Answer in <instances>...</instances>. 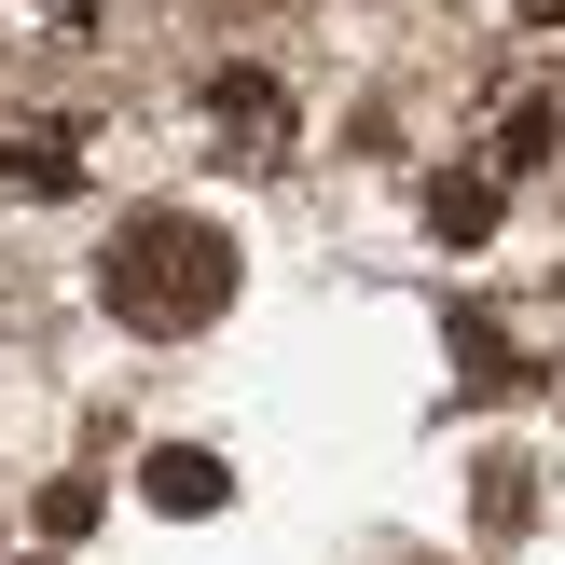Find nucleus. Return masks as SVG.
Wrapping results in <instances>:
<instances>
[{
    "instance_id": "f257e3e1",
    "label": "nucleus",
    "mask_w": 565,
    "mask_h": 565,
    "mask_svg": "<svg viewBox=\"0 0 565 565\" xmlns=\"http://www.w3.org/2000/svg\"><path fill=\"white\" fill-rule=\"evenodd\" d=\"M97 303H110V331H138V345H193V331L235 303V235H221V221H193V207H138V221H110V248H97Z\"/></svg>"
},
{
    "instance_id": "f03ea898",
    "label": "nucleus",
    "mask_w": 565,
    "mask_h": 565,
    "mask_svg": "<svg viewBox=\"0 0 565 565\" xmlns=\"http://www.w3.org/2000/svg\"><path fill=\"white\" fill-rule=\"evenodd\" d=\"M0 180L14 193H70L83 180V125L70 110H0Z\"/></svg>"
},
{
    "instance_id": "7ed1b4c3",
    "label": "nucleus",
    "mask_w": 565,
    "mask_h": 565,
    "mask_svg": "<svg viewBox=\"0 0 565 565\" xmlns=\"http://www.w3.org/2000/svg\"><path fill=\"white\" fill-rule=\"evenodd\" d=\"M441 331H456V386H469V401H511V386H539V359L511 345V318H483V303H456Z\"/></svg>"
},
{
    "instance_id": "20e7f679",
    "label": "nucleus",
    "mask_w": 565,
    "mask_h": 565,
    "mask_svg": "<svg viewBox=\"0 0 565 565\" xmlns=\"http://www.w3.org/2000/svg\"><path fill=\"white\" fill-rule=\"evenodd\" d=\"M497 221H511V180H497V166H441L428 180V235L441 248H483Z\"/></svg>"
},
{
    "instance_id": "39448f33",
    "label": "nucleus",
    "mask_w": 565,
    "mask_h": 565,
    "mask_svg": "<svg viewBox=\"0 0 565 565\" xmlns=\"http://www.w3.org/2000/svg\"><path fill=\"white\" fill-rule=\"evenodd\" d=\"M138 483H152V511L193 524V511H221V497H235V469H221L207 441H152V469H138Z\"/></svg>"
},
{
    "instance_id": "423d86ee",
    "label": "nucleus",
    "mask_w": 565,
    "mask_h": 565,
    "mask_svg": "<svg viewBox=\"0 0 565 565\" xmlns=\"http://www.w3.org/2000/svg\"><path fill=\"white\" fill-rule=\"evenodd\" d=\"M207 125L235 138V152H276V138H290V97H276L263 70H221V83H207Z\"/></svg>"
},
{
    "instance_id": "0eeeda50",
    "label": "nucleus",
    "mask_w": 565,
    "mask_h": 565,
    "mask_svg": "<svg viewBox=\"0 0 565 565\" xmlns=\"http://www.w3.org/2000/svg\"><path fill=\"white\" fill-rule=\"evenodd\" d=\"M552 138H565L552 97H497V152H483V166H497V180H524V166H552Z\"/></svg>"
},
{
    "instance_id": "6e6552de",
    "label": "nucleus",
    "mask_w": 565,
    "mask_h": 565,
    "mask_svg": "<svg viewBox=\"0 0 565 565\" xmlns=\"http://www.w3.org/2000/svg\"><path fill=\"white\" fill-rule=\"evenodd\" d=\"M28 524H42V552H70V539H97V469H55V483L28 497Z\"/></svg>"
},
{
    "instance_id": "1a4fd4ad",
    "label": "nucleus",
    "mask_w": 565,
    "mask_h": 565,
    "mask_svg": "<svg viewBox=\"0 0 565 565\" xmlns=\"http://www.w3.org/2000/svg\"><path fill=\"white\" fill-rule=\"evenodd\" d=\"M511 14H524V28H565V0H511Z\"/></svg>"
},
{
    "instance_id": "9d476101",
    "label": "nucleus",
    "mask_w": 565,
    "mask_h": 565,
    "mask_svg": "<svg viewBox=\"0 0 565 565\" xmlns=\"http://www.w3.org/2000/svg\"><path fill=\"white\" fill-rule=\"evenodd\" d=\"M42 14H70V28H83V14H97V0H42Z\"/></svg>"
},
{
    "instance_id": "9b49d317",
    "label": "nucleus",
    "mask_w": 565,
    "mask_h": 565,
    "mask_svg": "<svg viewBox=\"0 0 565 565\" xmlns=\"http://www.w3.org/2000/svg\"><path fill=\"white\" fill-rule=\"evenodd\" d=\"M28 565H70V552H28Z\"/></svg>"
}]
</instances>
